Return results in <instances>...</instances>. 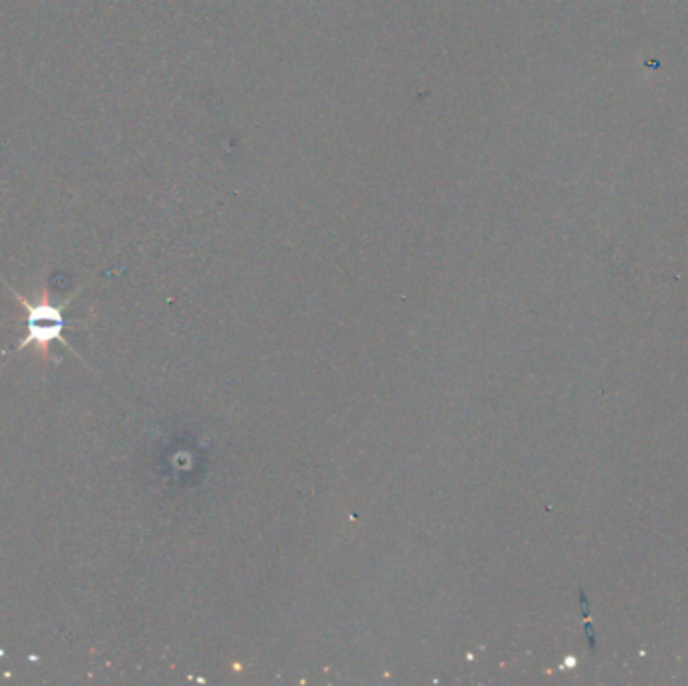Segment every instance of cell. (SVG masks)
<instances>
[{
  "instance_id": "6da1fadb",
  "label": "cell",
  "mask_w": 688,
  "mask_h": 686,
  "mask_svg": "<svg viewBox=\"0 0 688 686\" xmlns=\"http://www.w3.org/2000/svg\"><path fill=\"white\" fill-rule=\"evenodd\" d=\"M7 288L13 292L14 297L19 298V302L25 306L26 311L25 338L14 349L16 352L28 349V347H35V350L39 352L43 359H49L52 342H61V345H65L67 349L73 350L79 357L77 350L71 349V345L63 337L65 326L77 324L69 323L65 318V309L71 304V298L65 300L63 304H55L51 297H49V290L43 288L39 300L33 302V300L23 297L21 292H16L9 282H7Z\"/></svg>"
}]
</instances>
